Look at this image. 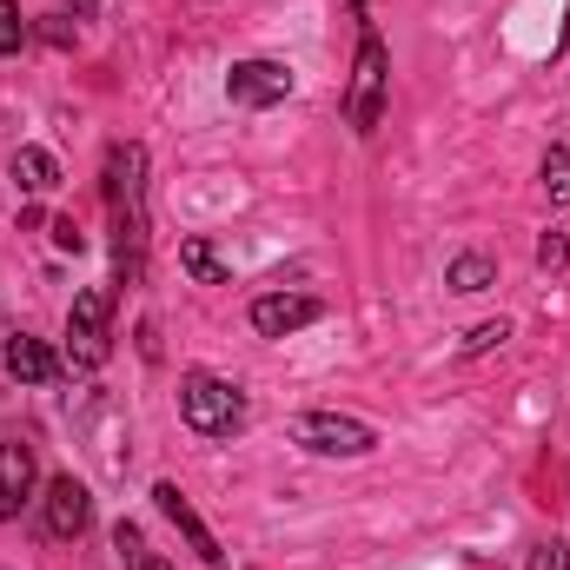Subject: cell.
Returning a JSON list of instances; mask_svg holds the SVG:
<instances>
[{
    "label": "cell",
    "mask_w": 570,
    "mask_h": 570,
    "mask_svg": "<svg viewBox=\"0 0 570 570\" xmlns=\"http://www.w3.org/2000/svg\"><path fill=\"white\" fill-rule=\"evenodd\" d=\"M146 153L140 146H114L107 153V213H114V266L120 285L146 279Z\"/></svg>",
    "instance_id": "obj_1"
},
{
    "label": "cell",
    "mask_w": 570,
    "mask_h": 570,
    "mask_svg": "<svg viewBox=\"0 0 570 570\" xmlns=\"http://www.w3.org/2000/svg\"><path fill=\"white\" fill-rule=\"evenodd\" d=\"M179 419L199 431V438H226V431H239V419H246V399L219 372H186L179 379Z\"/></svg>",
    "instance_id": "obj_2"
},
{
    "label": "cell",
    "mask_w": 570,
    "mask_h": 570,
    "mask_svg": "<svg viewBox=\"0 0 570 570\" xmlns=\"http://www.w3.org/2000/svg\"><path fill=\"white\" fill-rule=\"evenodd\" d=\"M385 87H392L385 40L365 33V40H358V60H352V94H345V120H352V134H372V127L385 120Z\"/></svg>",
    "instance_id": "obj_3"
},
{
    "label": "cell",
    "mask_w": 570,
    "mask_h": 570,
    "mask_svg": "<svg viewBox=\"0 0 570 570\" xmlns=\"http://www.w3.org/2000/svg\"><path fill=\"white\" fill-rule=\"evenodd\" d=\"M107 352H114V298L80 292L73 312H67V365L94 372V365H107Z\"/></svg>",
    "instance_id": "obj_4"
},
{
    "label": "cell",
    "mask_w": 570,
    "mask_h": 570,
    "mask_svg": "<svg viewBox=\"0 0 570 570\" xmlns=\"http://www.w3.org/2000/svg\"><path fill=\"white\" fill-rule=\"evenodd\" d=\"M292 444H305L318 458H365L379 444V431L365 419H345V412H298L292 419Z\"/></svg>",
    "instance_id": "obj_5"
},
{
    "label": "cell",
    "mask_w": 570,
    "mask_h": 570,
    "mask_svg": "<svg viewBox=\"0 0 570 570\" xmlns=\"http://www.w3.org/2000/svg\"><path fill=\"white\" fill-rule=\"evenodd\" d=\"M292 94V67L285 60H239L226 73V100L233 107H279Z\"/></svg>",
    "instance_id": "obj_6"
},
{
    "label": "cell",
    "mask_w": 570,
    "mask_h": 570,
    "mask_svg": "<svg viewBox=\"0 0 570 570\" xmlns=\"http://www.w3.org/2000/svg\"><path fill=\"white\" fill-rule=\"evenodd\" d=\"M87 524H94V491H87L73 471L53 478V484H47V531H53V538H80Z\"/></svg>",
    "instance_id": "obj_7"
},
{
    "label": "cell",
    "mask_w": 570,
    "mask_h": 570,
    "mask_svg": "<svg viewBox=\"0 0 570 570\" xmlns=\"http://www.w3.org/2000/svg\"><path fill=\"white\" fill-rule=\"evenodd\" d=\"M312 318H318V298H305V292H266V298H253V332L259 338L305 332Z\"/></svg>",
    "instance_id": "obj_8"
},
{
    "label": "cell",
    "mask_w": 570,
    "mask_h": 570,
    "mask_svg": "<svg viewBox=\"0 0 570 570\" xmlns=\"http://www.w3.org/2000/svg\"><path fill=\"white\" fill-rule=\"evenodd\" d=\"M33 498V444L0 438V524L20 518V504Z\"/></svg>",
    "instance_id": "obj_9"
},
{
    "label": "cell",
    "mask_w": 570,
    "mask_h": 570,
    "mask_svg": "<svg viewBox=\"0 0 570 570\" xmlns=\"http://www.w3.org/2000/svg\"><path fill=\"white\" fill-rule=\"evenodd\" d=\"M153 498H159V511H166V518H173V524L186 531V544H193V551H199L206 564H213V570H226V551H219V538H213V531L199 524V511L186 504V491H179V484H153Z\"/></svg>",
    "instance_id": "obj_10"
},
{
    "label": "cell",
    "mask_w": 570,
    "mask_h": 570,
    "mask_svg": "<svg viewBox=\"0 0 570 570\" xmlns=\"http://www.w3.org/2000/svg\"><path fill=\"white\" fill-rule=\"evenodd\" d=\"M7 372H13L20 385H47V379L60 372V358H53L40 338H27V332H20V338H7Z\"/></svg>",
    "instance_id": "obj_11"
},
{
    "label": "cell",
    "mask_w": 570,
    "mask_h": 570,
    "mask_svg": "<svg viewBox=\"0 0 570 570\" xmlns=\"http://www.w3.org/2000/svg\"><path fill=\"white\" fill-rule=\"evenodd\" d=\"M13 179H20L27 193H53V186H60V159H53L47 146H20V153H13Z\"/></svg>",
    "instance_id": "obj_12"
},
{
    "label": "cell",
    "mask_w": 570,
    "mask_h": 570,
    "mask_svg": "<svg viewBox=\"0 0 570 570\" xmlns=\"http://www.w3.org/2000/svg\"><path fill=\"white\" fill-rule=\"evenodd\" d=\"M179 266H186L199 285H226V279H233V266L219 259V246H213V239H186V246H179Z\"/></svg>",
    "instance_id": "obj_13"
},
{
    "label": "cell",
    "mask_w": 570,
    "mask_h": 570,
    "mask_svg": "<svg viewBox=\"0 0 570 570\" xmlns=\"http://www.w3.org/2000/svg\"><path fill=\"white\" fill-rule=\"evenodd\" d=\"M491 279H498V266H491L484 253H458V259H451V273H444L451 292H484Z\"/></svg>",
    "instance_id": "obj_14"
},
{
    "label": "cell",
    "mask_w": 570,
    "mask_h": 570,
    "mask_svg": "<svg viewBox=\"0 0 570 570\" xmlns=\"http://www.w3.org/2000/svg\"><path fill=\"white\" fill-rule=\"evenodd\" d=\"M114 551L127 558V570H173V564H166V558H159V551L140 538V531H134V524H120V531H114Z\"/></svg>",
    "instance_id": "obj_15"
},
{
    "label": "cell",
    "mask_w": 570,
    "mask_h": 570,
    "mask_svg": "<svg viewBox=\"0 0 570 570\" xmlns=\"http://www.w3.org/2000/svg\"><path fill=\"white\" fill-rule=\"evenodd\" d=\"M544 193H551V206H570V146L544 153Z\"/></svg>",
    "instance_id": "obj_16"
},
{
    "label": "cell",
    "mask_w": 570,
    "mask_h": 570,
    "mask_svg": "<svg viewBox=\"0 0 570 570\" xmlns=\"http://www.w3.org/2000/svg\"><path fill=\"white\" fill-rule=\"evenodd\" d=\"M504 338H511V325H504V318L471 325V332H464V358H478V352H491V345H504Z\"/></svg>",
    "instance_id": "obj_17"
},
{
    "label": "cell",
    "mask_w": 570,
    "mask_h": 570,
    "mask_svg": "<svg viewBox=\"0 0 570 570\" xmlns=\"http://www.w3.org/2000/svg\"><path fill=\"white\" fill-rule=\"evenodd\" d=\"M20 47H27V20L13 0H0V53H20Z\"/></svg>",
    "instance_id": "obj_18"
},
{
    "label": "cell",
    "mask_w": 570,
    "mask_h": 570,
    "mask_svg": "<svg viewBox=\"0 0 570 570\" xmlns=\"http://www.w3.org/2000/svg\"><path fill=\"white\" fill-rule=\"evenodd\" d=\"M564 259H570L564 233H544V239H538V266H544V273H558V266H564Z\"/></svg>",
    "instance_id": "obj_19"
},
{
    "label": "cell",
    "mask_w": 570,
    "mask_h": 570,
    "mask_svg": "<svg viewBox=\"0 0 570 570\" xmlns=\"http://www.w3.org/2000/svg\"><path fill=\"white\" fill-rule=\"evenodd\" d=\"M524 570H570V551H564V544H538Z\"/></svg>",
    "instance_id": "obj_20"
},
{
    "label": "cell",
    "mask_w": 570,
    "mask_h": 570,
    "mask_svg": "<svg viewBox=\"0 0 570 570\" xmlns=\"http://www.w3.org/2000/svg\"><path fill=\"white\" fill-rule=\"evenodd\" d=\"M53 246H60V253H80L87 239H80V226H73V219H53Z\"/></svg>",
    "instance_id": "obj_21"
},
{
    "label": "cell",
    "mask_w": 570,
    "mask_h": 570,
    "mask_svg": "<svg viewBox=\"0 0 570 570\" xmlns=\"http://www.w3.org/2000/svg\"><path fill=\"white\" fill-rule=\"evenodd\" d=\"M94 7H100V0H73V13H94Z\"/></svg>",
    "instance_id": "obj_22"
}]
</instances>
